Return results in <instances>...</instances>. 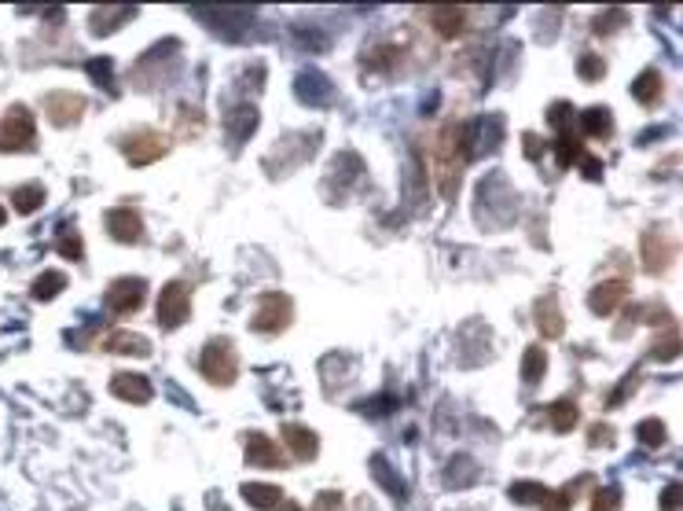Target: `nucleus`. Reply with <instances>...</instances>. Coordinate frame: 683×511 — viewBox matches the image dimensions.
<instances>
[{
	"mask_svg": "<svg viewBox=\"0 0 683 511\" xmlns=\"http://www.w3.org/2000/svg\"><path fill=\"white\" fill-rule=\"evenodd\" d=\"M470 163V144H467V126L449 122L441 126L437 144H433V170H437V188L445 199H456L460 191V173Z\"/></svg>",
	"mask_w": 683,
	"mask_h": 511,
	"instance_id": "1",
	"label": "nucleus"
},
{
	"mask_svg": "<svg viewBox=\"0 0 683 511\" xmlns=\"http://www.w3.org/2000/svg\"><path fill=\"white\" fill-rule=\"evenodd\" d=\"M198 368L214 386H232L239 379V353L228 339H210L203 357H198Z\"/></svg>",
	"mask_w": 683,
	"mask_h": 511,
	"instance_id": "2",
	"label": "nucleus"
},
{
	"mask_svg": "<svg viewBox=\"0 0 683 511\" xmlns=\"http://www.w3.org/2000/svg\"><path fill=\"white\" fill-rule=\"evenodd\" d=\"M291 321H294V302L284 291H265L258 298V313L250 317V328L261 335H279L291 328Z\"/></svg>",
	"mask_w": 683,
	"mask_h": 511,
	"instance_id": "3",
	"label": "nucleus"
},
{
	"mask_svg": "<svg viewBox=\"0 0 683 511\" xmlns=\"http://www.w3.org/2000/svg\"><path fill=\"white\" fill-rule=\"evenodd\" d=\"M37 140V126H33V110L22 103H12L0 118V151H26Z\"/></svg>",
	"mask_w": 683,
	"mask_h": 511,
	"instance_id": "4",
	"label": "nucleus"
},
{
	"mask_svg": "<svg viewBox=\"0 0 683 511\" xmlns=\"http://www.w3.org/2000/svg\"><path fill=\"white\" fill-rule=\"evenodd\" d=\"M191 317V287L184 280H170L162 291H158V309H154V321L162 328H180Z\"/></svg>",
	"mask_w": 683,
	"mask_h": 511,
	"instance_id": "5",
	"label": "nucleus"
},
{
	"mask_svg": "<svg viewBox=\"0 0 683 511\" xmlns=\"http://www.w3.org/2000/svg\"><path fill=\"white\" fill-rule=\"evenodd\" d=\"M107 309L114 313V317H133V313H140L144 309V302H147V280H140V277H122V280H114L110 287H107Z\"/></svg>",
	"mask_w": 683,
	"mask_h": 511,
	"instance_id": "6",
	"label": "nucleus"
},
{
	"mask_svg": "<svg viewBox=\"0 0 683 511\" xmlns=\"http://www.w3.org/2000/svg\"><path fill=\"white\" fill-rule=\"evenodd\" d=\"M166 151H170V140L154 129H136L122 140V154L129 159V166H151V163L162 159Z\"/></svg>",
	"mask_w": 683,
	"mask_h": 511,
	"instance_id": "7",
	"label": "nucleus"
},
{
	"mask_svg": "<svg viewBox=\"0 0 683 511\" xmlns=\"http://www.w3.org/2000/svg\"><path fill=\"white\" fill-rule=\"evenodd\" d=\"M45 114H48V122L66 129L74 122H82V114H85V96H77V93H48L45 96Z\"/></svg>",
	"mask_w": 683,
	"mask_h": 511,
	"instance_id": "8",
	"label": "nucleus"
},
{
	"mask_svg": "<svg viewBox=\"0 0 683 511\" xmlns=\"http://www.w3.org/2000/svg\"><path fill=\"white\" fill-rule=\"evenodd\" d=\"M639 251H643V265H647L651 272H665V269H672V261H676V240H669V235L658 232V228L643 232Z\"/></svg>",
	"mask_w": 683,
	"mask_h": 511,
	"instance_id": "9",
	"label": "nucleus"
},
{
	"mask_svg": "<svg viewBox=\"0 0 683 511\" xmlns=\"http://www.w3.org/2000/svg\"><path fill=\"white\" fill-rule=\"evenodd\" d=\"M243 453H247V463H254V467H284L287 463L284 445H276L261 430H250L243 438Z\"/></svg>",
	"mask_w": 683,
	"mask_h": 511,
	"instance_id": "10",
	"label": "nucleus"
},
{
	"mask_svg": "<svg viewBox=\"0 0 683 511\" xmlns=\"http://www.w3.org/2000/svg\"><path fill=\"white\" fill-rule=\"evenodd\" d=\"M107 232L118 243H140L144 240V217L129 207H114V210H107Z\"/></svg>",
	"mask_w": 683,
	"mask_h": 511,
	"instance_id": "11",
	"label": "nucleus"
},
{
	"mask_svg": "<svg viewBox=\"0 0 683 511\" xmlns=\"http://www.w3.org/2000/svg\"><path fill=\"white\" fill-rule=\"evenodd\" d=\"M110 394L122 398V401H129V405H147V401L154 398V390H151V383H147L144 375H136V372H118V375L110 379Z\"/></svg>",
	"mask_w": 683,
	"mask_h": 511,
	"instance_id": "12",
	"label": "nucleus"
},
{
	"mask_svg": "<svg viewBox=\"0 0 683 511\" xmlns=\"http://www.w3.org/2000/svg\"><path fill=\"white\" fill-rule=\"evenodd\" d=\"M628 298V280H602L599 287H591L588 295V305L599 317H610L614 309H621V302Z\"/></svg>",
	"mask_w": 683,
	"mask_h": 511,
	"instance_id": "13",
	"label": "nucleus"
},
{
	"mask_svg": "<svg viewBox=\"0 0 683 511\" xmlns=\"http://www.w3.org/2000/svg\"><path fill=\"white\" fill-rule=\"evenodd\" d=\"M254 129H258V110H254L250 103H239V107H232V110L224 114V133H228L232 147L247 144V140L254 137Z\"/></svg>",
	"mask_w": 683,
	"mask_h": 511,
	"instance_id": "14",
	"label": "nucleus"
},
{
	"mask_svg": "<svg viewBox=\"0 0 683 511\" xmlns=\"http://www.w3.org/2000/svg\"><path fill=\"white\" fill-rule=\"evenodd\" d=\"M426 22L433 26V33L437 37H460L463 33V26H467V12L463 8H452V4H441V8H430L426 12Z\"/></svg>",
	"mask_w": 683,
	"mask_h": 511,
	"instance_id": "15",
	"label": "nucleus"
},
{
	"mask_svg": "<svg viewBox=\"0 0 683 511\" xmlns=\"http://www.w3.org/2000/svg\"><path fill=\"white\" fill-rule=\"evenodd\" d=\"M284 445H287L291 456H298V460H316V453H320L316 430H309V427H302V423H287V427H284Z\"/></svg>",
	"mask_w": 683,
	"mask_h": 511,
	"instance_id": "16",
	"label": "nucleus"
},
{
	"mask_svg": "<svg viewBox=\"0 0 683 511\" xmlns=\"http://www.w3.org/2000/svg\"><path fill=\"white\" fill-rule=\"evenodd\" d=\"M107 353H129V357H151V342L136 331H126V328H118L110 331L103 342H100Z\"/></svg>",
	"mask_w": 683,
	"mask_h": 511,
	"instance_id": "17",
	"label": "nucleus"
},
{
	"mask_svg": "<svg viewBox=\"0 0 683 511\" xmlns=\"http://www.w3.org/2000/svg\"><path fill=\"white\" fill-rule=\"evenodd\" d=\"M533 317H537V328H540V335H544V339H558V335H562V328H566V321H562V309H558V298H555V295L537 298Z\"/></svg>",
	"mask_w": 683,
	"mask_h": 511,
	"instance_id": "18",
	"label": "nucleus"
},
{
	"mask_svg": "<svg viewBox=\"0 0 683 511\" xmlns=\"http://www.w3.org/2000/svg\"><path fill=\"white\" fill-rule=\"evenodd\" d=\"M243 500L250 504V507H258V511H279L284 507V489L279 486H268V482H247L243 486Z\"/></svg>",
	"mask_w": 683,
	"mask_h": 511,
	"instance_id": "19",
	"label": "nucleus"
},
{
	"mask_svg": "<svg viewBox=\"0 0 683 511\" xmlns=\"http://www.w3.org/2000/svg\"><path fill=\"white\" fill-rule=\"evenodd\" d=\"M661 89H665V82H661V74H658L654 66H647V70H643L635 82H632V96H635L643 107H658V103H661Z\"/></svg>",
	"mask_w": 683,
	"mask_h": 511,
	"instance_id": "20",
	"label": "nucleus"
},
{
	"mask_svg": "<svg viewBox=\"0 0 683 511\" xmlns=\"http://www.w3.org/2000/svg\"><path fill=\"white\" fill-rule=\"evenodd\" d=\"M581 129L588 137H595V140H610L614 137V114H610V107H588L581 114Z\"/></svg>",
	"mask_w": 683,
	"mask_h": 511,
	"instance_id": "21",
	"label": "nucleus"
},
{
	"mask_svg": "<svg viewBox=\"0 0 683 511\" xmlns=\"http://www.w3.org/2000/svg\"><path fill=\"white\" fill-rule=\"evenodd\" d=\"M537 416H547V427L551 430H558V435H566V430H574L577 427V405L570 401V398H558L555 405H547L544 412H537Z\"/></svg>",
	"mask_w": 683,
	"mask_h": 511,
	"instance_id": "22",
	"label": "nucleus"
},
{
	"mask_svg": "<svg viewBox=\"0 0 683 511\" xmlns=\"http://www.w3.org/2000/svg\"><path fill=\"white\" fill-rule=\"evenodd\" d=\"M133 15H136L133 8H100V12H92V15H89V26H92V33H96V37H110L118 26L129 22Z\"/></svg>",
	"mask_w": 683,
	"mask_h": 511,
	"instance_id": "23",
	"label": "nucleus"
},
{
	"mask_svg": "<svg viewBox=\"0 0 683 511\" xmlns=\"http://www.w3.org/2000/svg\"><path fill=\"white\" fill-rule=\"evenodd\" d=\"M63 287H66V277H63V272H56V269H48V272H41V277L33 280L30 295H33L37 302H52V298H56Z\"/></svg>",
	"mask_w": 683,
	"mask_h": 511,
	"instance_id": "24",
	"label": "nucleus"
},
{
	"mask_svg": "<svg viewBox=\"0 0 683 511\" xmlns=\"http://www.w3.org/2000/svg\"><path fill=\"white\" fill-rule=\"evenodd\" d=\"M41 203H45V188H41V184H19V188L12 191V207H15L19 214L41 210Z\"/></svg>",
	"mask_w": 683,
	"mask_h": 511,
	"instance_id": "25",
	"label": "nucleus"
},
{
	"mask_svg": "<svg viewBox=\"0 0 683 511\" xmlns=\"http://www.w3.org/2000/svg\"><path fill=\"white\" fill-rule=\"evenodd\" d=\"M547 372V353L540 346H530L526 357H521V383H540Z\"/></svg>",
	"mask_w": 683,
	"mask_h": 511,
	"instance_id": "26",
	"label": "nucleus"
},
{
	"mask_svg": "<svg viewBox=\"0 0 683 511\" xmlns=\"http://www.w3.org/2000/svg\"><path fill=\"white\" fill-rule=\"evenodd\" d=\"M555 151H558V166H562V170H566V166H581V159H584V147H581L570 133H558Z\"/></svg>",
	"mask_w": 683,
	"mask_h": 511,
	"instance_id": "27",
	"label": "nucleus"
},
{
	"mask_svg": "<svg viewBox=\"0 0 683 511\" xmlns=\"http://www.w3.org/2000/svg\"><path fill=\"white\" fill-rule=\"evenodd\" d=\"M364 63H368L372 70H393V66L400 63V48H397L393 41H386V45H375V48L364 56Z\"/></svg>",
	"mask_w": 683,
	"mask_h": 511,
	"instance_id": "28",
	"label": "nucleus"
},
{
	"mask_svg": "<svg viewBox=\"0 0 683 511\" xmlns=\"http://www.w3.org/2000/svg\"><path fill=\"white\" fill-rule=\"evenodd\" d=\"M56 251L63 254V258H70V261H82V254H85V247H82V235H77V228H59V235H56Z\"/></svg>",
	"mask_w": 683,
	"mask_h": 511,
	"instance_id": "29",
	"label": "nucleus"
},
{
	"mask_svg": "<svg viewBox=\"0 0 683 511\" xmlns=\"http://www.w3.org/2000/svg\"><path fill=\"white\" fill-rule=\"evenodd\" d=\"M577 77H581V82H588V85H595L599 77H607V59L595 56V52H584L581 63H577Z\"/></svg>",
	"mask_w": 683,
	"mask_h": 511,
	"instance_id": "30",
	"label": "nucleus"
},
{
	"mask_svg": "<svg viewBox=\"0 0 683 511\" xmlns=\"http://www.w3.org/2000/svg\"><path fill=\"white\" fill-rule=\"evenodd\" d=\"M635 438L647 445V449H661V445H665V423H661V419H643V423L635 427Z\"/></svg>",
	"mask_w": 683,
	"mask_h": 511,
	"instance_id": "31",
	"label": "nucleus"
},
{
	"mask_svg": "<svg viewBox=\"0 0 683 511\" xmlns=\"http://www.w3.org/2000/svg\"><path fill=\"white\" fill-rule=\"evenodd\" d=\"M628 22V12H621V8H610V12H602L599 19H595V33L599 37H610L617 26H625Z\"/></svg>",
	"mask_w": 683,
	"mask_h": 511,
	"instance_id": "32",
	"label": "nucleus"
},
{
	"mask_svg": "<svg viewBox=\"0 0 683 511\" xmlns=\"http://www.w3.org/2000/svg\"><path fill=\"white\" fill-rule=\"evenodd\" d=\"M591 511H621V489L617 486H607L591 497Z\"/></svg>",
	"mask_w": 683,
	"mask_h": 511,
	"instance_id": "33",
	"label": "nucleus"
},
{
	"mask_svg": "<svg viewBox=\"0 0 683 511\" xmlns=\"http://www.w3.org/2000/svg\"><path fill=\"white\" fill-rule=\"evenodd\" d=\"M544 493H547V489H544V486H537V482H514V486H511V497H514V500H521V504H540V500H544Z\"/></svg>",
	"mask_w": 683,
	"mask_h": 511,
	"instance_id": "34",
	"label": "nucleus"
},
{
	"mask_svg": "<svg viewBox=\"0 0 683 511\" xmlns=\"http://www.w3.org/2000/svg\"><path fill=\"white\" fill-rule=\"evenodd\" d=\"M540 507H544V511H570V507H574V489H558V493H544Z\"/></svg>",
	"mask_w": 683,
	"mask_h": 511,
	"instance_id": "35",
	"label": "nucleus"
},
{
	"mask_svg": "<svg viewBox=\"0 0 683 511\" xmlns=\"http://www.w3.org/2000/svg\"><path fill=\"white\" fill-rule=\"evenodd\" d=\"M312 511H346V507H342V493H335V489L320 493L316 504H312Z\"/></svg>",
	"mask_w": 683,
	"mask_h": 511,
	"instance_id": "36",
	"label": "nucleus"
},
{
	"mask_svg": "<svg viewBox=\"0 0 683 511\" xmlns=\"http://www.w3.org/2000/svg\"><path fill=\"white\" fill-rule=\"evenodd\" d=\"M614 442V427L610 423H595L591 427V445L599 449V445H610Z\"/></svg>",
	"mask_w": 683,
	"mask_h": 511,
	"instance_id": "37",
	"label": "nucleus"
},
{
	"mask_svg": "<svg viewBox=\"0 0 683 511\" xmlns=\"http://www.w3.org/2000/svg\"><path fill=\"white\" fill-rule=\"evenodd\" d=\"M89 74L110 89V59H92V63H89Z\"/></svg>",
	"mask_w": 683,
	"mask_h": 511,
	"instance_id": "38",
	"label": "nucleus"
},
{
	"mask_svg": "<svg viewBox=\"0 0 683 511\" xmlns=\"http://www.w3.org/2000/svg\"><path fill=\"white\" fill-rule=\"evenodd\" d=\"M661 511H679V486H676V482L665 486V493H661Z\"/></svg>",
	"mask_w": 683,
	"mask_h": 511,
	"instance_id": "39",
	"label": "nucleus"
},
{
	"mask_svg": "<svg viewBox=\"0 0 683 511\" xmlns=\"http://www.w3.org/2000/svg\"><path fill=\"white\" fill-rule=\"evenodd\" d=\"M521 144H526L530 159H540V154H544V140H537V133H526V137H521Z\"/></svg>",
	"mask_w": 683,
	"mask_h": 511,
	"instance_id": "40",
	"label": "nucleus"
},
{
	"mask_svg": "<svg viewBox=\"0 0 683 511\" xmlns=\"http://www.w3.org/2000/svg\"><path fill=\"white\" fill-rule=\"evenodd\" d=\"M279 511H305V507H298V504H291V500H284V507Z\"/></svg>",
	"mask_w": 683,
	"mask_h": 511,
	"instance_id": "41",
	"label": "nucleus"
},
{
	"mask_svg": "<svg viewBox=\"0 0 683 511\" xmlns=\"http://www.w3.org/2000/svg\"><path fill=\"white\" fill-rule=\"evenodd\" d=\"M8 221V214H4V207H0V225H4Z\"/></svg>",
	"mask_w": 683,
	"mask_h": 511,
	"instance_id": "42",
	"label": "nucleus"
}]
</instances>
